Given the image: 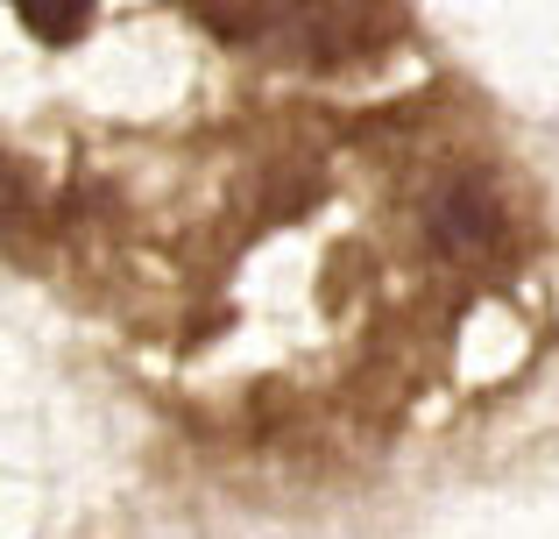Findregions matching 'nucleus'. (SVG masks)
I'll return each instance as SVG.
<instances>
[{
	"mask_svg": "<svg viewBox=\"0 0 559 539\" xmlns=\"http://www.w3.org/2000/svg\"><path fill=\"white\" fill-rule=\"evenodd\" d=\"M439 235H447L453 249H475V242L496 235V207L475 192V185H461V192L447 199V213H439Z\"/></svg>",
	"mask_w": 559,
	"mask_h": 539,
	"instance_id": "1",
	"label": "nucleus"
},
{
	"mask_svg": "<svg viewBox=\"0 0 559 539\" xmlns=\"http://www.w3.org/2000/svg\"><path fill=\"white\" fill-rule=\"evenodd\" d=\"M14 14H22L28 36L43 43H71L85 28V14H93V0H14Z\"/></svg>",
	"mask_w": 559,
	"mask_h": 539,
	"instance_id": "2",
	"label": "nucleus"
}]
</instances>
